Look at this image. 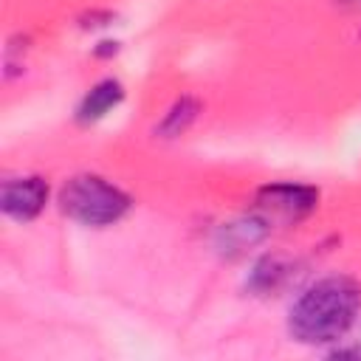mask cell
<instances>
[{"instance_id":"6da1fadb","label":"cell","mask_w":361,"mask_h":361,"mask_svg":"<svg viewBox=\"0 0 361 361\" xmlns=\"http://www.w3.org/2000/svg\"><path fill=\"white\" fill-rule=\"evenodd\" d=\"M361 293L347 276H327L310 285L290 307V333L307 344L341 338L358 316Z\"/></svg>"},{"instance_id":"7a4b0ae2","label":"cell","mask_w":361,"mask_h":361,"mask_svg":"<svg viewBox=\"0 0 361 361\" xmlns=\"http://www.w3.org/2000/svg\"><path fill=\"white\" fill-rule=\"evenodd\" d=\"M59 206L68 217L85 226H110L130 209V197L96 175H79L65 183Z\"/></svg>"},{"instance_id":"3957f363","label":"cell","mask_w":361,"mask_h":361,"mask_svg":"<svg viewBox=\"0 0 361 361\" xmlns=\"http://www.w3.org/2000/svg\"><path fill=\"white\" fill-rule=\"evenodd\" d=\"M45 200H48V186L39 178H17V180L3 183L0 203H3V212L14 220L37 217Z\"/></svg>"},{"instance_id":"277c9868","label":"cell","mask_w":361,"mask_h":361,"mask_svg":"<svg viewBox=\"0 0 361 361\" xmlns=\"http://www.w3.org/2000/svg\"><path fill=\"white\" fill-rule=\"evenodd\" d=\"M259 203L265 209H274V212H285L288 217H299L305 214L307 209H313L316 203V192L307 189V186H290V183H279V186H268L259 192Z\"/></svg>"},{"instance_id":"5b68a950","label":"cell","mask_w":361,"mask_h":361,"mask_svg":"<svg viewBox=\"0 0 361 361\" xmlns=\"http://www.w3.org/2000/svg\"><path fill=\"white\" fill-rule=\"evenodd\" d=\"M121 102V87H118V82H102V85H96L87 96H85V102H82V107H79V118L82 121H96V118H102L110 107H116Z\"/></svg>"},{"instance_id":"8992f818","label":"cell","mask_w":361,"mask_h":361,"mask_svg":"<svg viewBox=\"0 0 361 361\" xmlns=\"http://www.w3.org/2000/svg\"><path fill=\"white\" fill-rule=\"evenodd\" d=\"M195 116H197V104L189 102V99H180V102L166 113V118L161 121V133H166V135H180V133L195 121Z\"/></svg>"},{"instance_id":"52a82bcc","label":"cell","mask_w":361,"mask_h":361,"mask_svg":"<svg viewBox=\"0 0 361 361\" xmlns=\"http://www.w3.org/2000/svg\"><path fill=\"white\" fill-rule=\"evenodd\" d=\"M344 6H355V8H361V0H341Z\"/></svg>"}]
</instances>
